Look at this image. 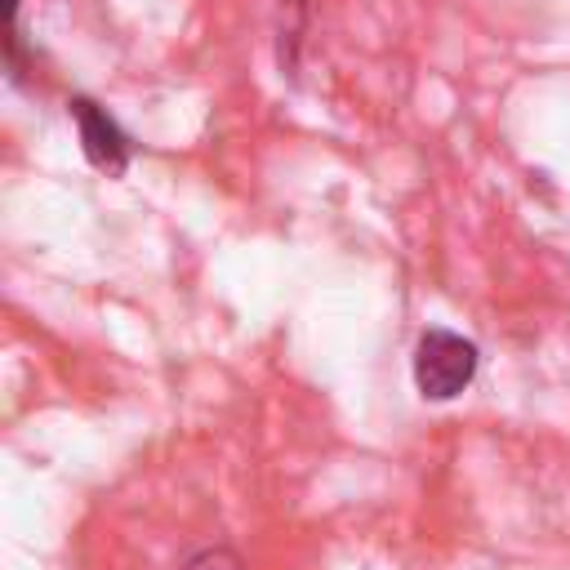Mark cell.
<instances>
[{"label":"cell","instance_id":"obj_1","mask_svg":"<svg viewBox=\"0 0 570 570\" xmlns=\"http://www.w3.org/2000/svg\"><path fill=\"white\" fill-rule=\"evenodd\" d=\"M481 352L454 330H423L414 343V387L428 401H454L476 379Z\"/></svg>","mask_w":570,"mask_h":570},{"label":"cell","instance_id":"obj_3","mask_svg":"<svg viewBox=\"0 0 570 570\" xmlns=\"http://www.w3.org/2000/svg\"><path fill=\"white\" fill-rule=\"evenodd\" d=\"M183 570H245V561H240V552H232V548L214 543V548L191 552V557L183 561Z\"/></svg>","mask_w":570,"mask_h":570},{"label":"cell","instance_id":"obj_2","mask_svg":"<svg viewBox=\"0 0 570 570\" xmlns=\"http://www.w3.org/2000/svg\"><path fill=\"white\" fill-rule=\"evenodd\" d=\"M67 116H71V125H76V134H80L85 160H89L94 169L120 178V174L129 169V160H134V142H129V134L116 125V116H111L107 107H98L94 98H71V102H67Z\"/></svg>","mask_w":570,"mask_h":570}]
</instances>
